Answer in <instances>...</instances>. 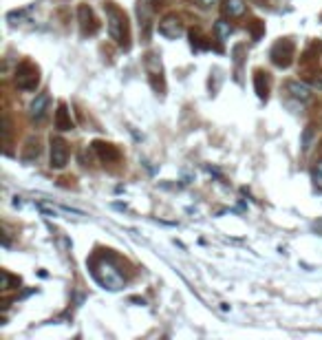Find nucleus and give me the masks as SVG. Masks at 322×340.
<instances>
[{
  "label": "nucleus",
  "mask_w": 322,
  "mask_h": 340,
  "mask_svg": "<svg viewBox=\"0 0 322 340\" xmlns=\"http://www.w3.org/2000/svg\"><path fill=\"white\" fill-rule=\"evenodd\" d=\"M46 109H49V95H46V93H40V95L31 102V109H29L31 119H36V122H42L44 115H46Z\"/></svg>",
  "instance_id": "nucleus-7"
},
{
  "label": "nucleus",
  "mask_w": 322,
  "mask_h": 340,
  "mask_svg": "<svg viewBox=\"0 0 322 340\" xmlns=\"http://www.w3.org/2000/svg\"><path fill=\"white\" fill-rule=\"evenodd\" d=\"M254 82H256V93H258V97L265 99V97H267V82H265V89H263V73H256V75H254Z\"/></svg>",
  "instance_id": "nucleus-14"
},
{
  "label": "nucleus",
  "mask_w": 322,
  "mask_h": 340,
  "mask_svg": "<svg viewBox=\"0 0 322 340\" xmlns=\"http://www.w3.org/2000/svg\"><path fill=\"white\" fill-rule=\"evenodd\" d=\"M56 128L58 130H73V119L69 115L66 104H60L58 111H56Z\"/></svg>",
  "instance_id": "nucleus-9"
},
{
  "label": "nucleus",
  "mask_w": 322,
  "mask_h": 340,
  "mask_svg": "<svg viewBox=\"0 0 322 340\" xmlns=\"http://www.w3.org/2000/svg\"><path fill=\"white\" fill-rule=\"evenodd\" d=\"M199 3H201V5H203V7H212V5H217V3H219V0H199Z\"/></svg>",
  "instance_id": "nucleus-18"
},
{
  "label": "nucleus",
  "mask_w": 322,
  "mask_h": 340,
  "mask_svg": "<svg viewBox=\"0 0 322 340\" xmlns=\"http://www.w3.org/2000/svg\"><path fill=\"white\" fill-rule=\"evenodd\" d=\"M159 33L168 40H177L183 36V24H181V20L177 16H166L159 22Z\"/></svg>",
  "instance_id": "nucleus-5"
},
{
  "label": "nucleus",
  "mask_w": 322,
  "mask_h": 340,
  "mask_svg": "<svg viewBox=\"0 0 322 340\" xmlns=\"http://www.w3.org/2000/svg\"><path fill=\"white\" fill-rule=\"evenodd\" d=\"M38 82H40L38 69L31 62H22L16 69V86L20 91H36Z\"/></svg>",
  "instance_id": "nucleus-3"
},
{
  "label": "nucleus",
  "mask_w": 322,
  "mask_h": 340,
  "mask_svg": "<svg viewBox=\"0 0 322 340\" xmlns=\"http://www.w3.org/2000/svg\"><path fill=\"white\" fill-rule=\"evenodd\" d=\"M311 177H313V184H316V188L322 190V159H320V162H316V166H313Z\"/></svg>",
  "instance_id": "nucleus-13"
},
{
  "label": "nucleus",
  "mask_w": 322,
  "mask_h": 340,
  "mask_svg": "<svg viewBox=\"0 0 322 340\" xmlns=\"http://www.w3.org/2000/svg\"><path fill=\"white\" fill-rule=\"evenodd\" d=\"M93 276H95V281L102 285L104 290L117 292V290L124 287V274L119 272L117 265L106 256L97 258V261L93 263Z\"/></svg>",
  "instance_id": "nucleus-1"
},
{
  "label": "nucleus",
  "mask_w": 322,
  "mask_h": 340,
  "mask_svg": "<svg viewBox=\"0 0 322 340\" xmlns=\"http://www.w3.org/2000/svg\"><path fill=\"white\" fill-rule=\"evenodd\" d=\"M104 11H106V20H109L111 38L115 40L117 44H124V40H126V18H124V13L117 11L111 3L104 5Z\"/></svg>",
  "instance_id": "nucleus-2"
},
{
  "label": "nucleus",
  "mask_w": 322,
  "mask_h": 340,
  "mask_svg": "<svg viewBox=\"0 0 322 340\" xmlns=\"http://www.w3.org/2000/svg\"><path fill=\"white\" fill-rule=\"evenodd\" d=\"M79 22H82V31H84V33H93V31L97 29V27H95V20H93V11H91L86 5L79 7Z\"/></svg>",
  "instance_id": "nucleus-11"
},
{
  "label": "nucleus",
  "mask_w": 322,
  "mask_h": 340,
  "mask_svg": "<svg viewBox=\"0 0 322 340\" xmlns=\"http://www.w3.org/2000/svg\"><path fill=\"white\" fill-rule=\"evenodd\" d=\"M311 89H318V91H322V73H316V77H311Z\"/></svg>",
  "instance_id": "nucleus-17"
},
{
  "label": "nucleus",
  "mask_w": 322,
  "mask_h": 340,
  "mask_svg": "<svg viewBox=\"0 0 322 340\" xmlns=\"http://www.w3.org/2000/svg\"><path fill=\"white\" fill-rule=\"evenodd\" d=\"M291 56H293L291 42H287L285 51H283V42H278V44L272 49V60H274V64H276V66H289V64H291Z\"/></svg>",
  "instance_id": "nucleus-6"
},
{
  "label": "nucleus",
  "mask_w": 322,
  "mask_h": 340,
  "mask_svg": "<svg viewBox=\"0 0 322 340\" xmlns=\"http://www.w3.org/2000/svg\"><path fill=\"white\" fill-rule=\"evenodd\" d=\"M69 162V148L64 139H51V168L62 170Z\"/></svg>",
  "instance_id": "nucleus-4"
},
{
  "label": "nucleus",
  "mask_w": 322,
  "mask_h": 340,
  "mask_svg": "<svg viewBox=\"0 0 322 340\" xmlns=\"http://www.w3.org/2000/svg\"><path fill=\"white\" fill-rule=\"evenodd\" d=\"M287 91L298 102H309L311 99V86H307L305 82H287Z\"/></svg>",
  "instance_id": "nucleus-8"
},
{
  "label": "nucleus",
  "mask_w": 322,
  "mask_h": 340,
  "mask_svg": "<svg viewBox=\"0 0 322 340\" xmlns=\"http://www.w3.org/2000/svg\"><path fill=\"white\" fill-rule=\"evenodd\" d=\"M223 13L227 18H240L245 13V0H225Z\"/></svg>",
  "instance_id": "nucleus-10"
},
{
  "label": "nucleus",
  "mask_w": 322,
  "mask_h": 340,
  "mask_svg": "<svg viewBox=\"0 0 322 340\" xmlns=\"http://www.w3.org/2000/svg\"><path fill=\"white\" fill-rule=\"evenodd\" d=\"M311 133H313V128L309 126V128L305 130V139H303V150H305V152L311 148Z\"/></svg>",
  "instance_id": "nucleus-16"
},
{
  "label": "nucleus",
  "mask_w": 322,
  "mask_h": 340,
  "mask_svg": "<svg viewBox=\"0 0 322 340\" xmlns=\"http://www.w3.org/2000/svg\"><path fill=\"white\" fill-rule=\"evenodd\" d=\"M214 31H217V36H219V40H227L232 36V24L227 22V20H217V24H214Z\"/></svg>",
  "instance_id": "nucleus-12"
},
{
  "label": "nucleus",
  "mask_w": 322,
  "mask_h": 340,
  "mask_svg": "<svg viewBox=\"0 0 322 340\" xmlns=\"http://www.w3.org/2000/svg\"><path fill=\"white\" fill-rule=\"evenodd\" d=\"M26 146H29V155H24V162H31L33 157L38 159V155H40V146H38V142H33V139H31V142L26 144Z\"/></svg>",
  "instance_id": "nucleus-15"
}]
</instances>
